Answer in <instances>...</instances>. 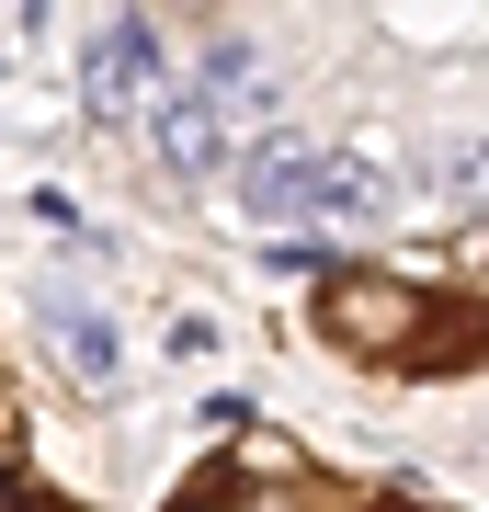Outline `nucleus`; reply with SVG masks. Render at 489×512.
Here are the masks:
<instances>
[{
    "mask_svg": "<svg viewBox=\"0 0 489 512\" xmlns=\"http://www.w3.org/2000/svg\"><path fill=\"white\" fill-rule=\"evenodd\" d=\"M148 512H467V501H433V490H410V478L342 467V456H319V444L273 433V421H239V433H217Z\"/></svg>",
    "mask_w": 489,
    "mask_h": 512,
    "instance_id": "nucleus-1",
    "label": "nucleus"
},
{
    "mask_svg": "<svg viewBox=\"0 0 489 512\" xmlns=\"http://www.w3.org/2000/svg\"><path fill=\"white\" fill-rule=\"evenodd\" d=\"M171 148H182V160H217V126H205V103H171Z\"/></svg>",
    "mask_w": 489,
    "mask_h": 512,
    "instance_id": "nucleus-4",
    "label": "nucleus"
},
{
    "mask_svg": "<svg viewBox=\"0 0 489 512\" xmlns=\"http://www.w3.org/2000/svg\"><path fill=\"white\" fill-rule=\"evenodd\" d=\"M137 69H160V35L148 23H114V35H91V103L114 114V92H126Z\"/></svg>",
    "mask_w": 489,
    "mask_h": 512,
    "instance_id": "nucleus-3",
    "label": "nucleus"
},
{
    "mask_svg": "<svg viewBox=\"0 0 489 512\" xmlns=\"http://www.w3.org/2000/svg\"><path fill=\"white\" fill-rule=\"evenodd\" d=\"M0 512H91V490L46 444V399H35V376H23L12 342H0Z\"/></svg>",
    "mask_w": 489,
    "mask_h": 512,
    "instance_id": "nucleus-2",
    "label": "nucleus"
}]
</instances>
